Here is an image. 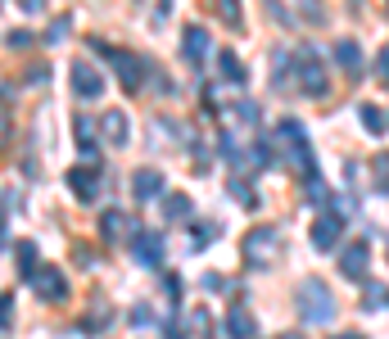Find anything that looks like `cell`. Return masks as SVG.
Wrapping results in <instances>:
<instances>
[{
  "label": "cell",
  "instance_id": "21",
  "mask_svg": "<svg viewBox=\"0 0 389 339\" xmlns=\"http://www.w3.org/2000/svg\"><path fill=\"white\" fill-rule=\"evenodd\" d=\"M72 127H77V150H82V154H87V159L95 163V131H91V118L82 113V118H77Z\"/></svg>",
  "mask_w": 389,
  "mask_h": 339
},
{
  "label": "cell",
  "instance_id": "1",
  "mask_svg": "<svg viewBox=\"0 0 389 339\" xmlns=\"http://www.w3.org/2000/svg\"><path fill=\"white\" fill-rule=\"evenodd\" d=\"M299 317L308 326H326L335 317V299L326 289V281H303L299 285Z\"/></svg>",
  "mask_w": 389,
  "mask_h": 339
},
{
  "label": "cell",
  "instance_id": "25",
  "mask_svg": "<svg viewBox=\"0 0 389 339\" xmlns=\"http://www.w3.org/2000/svg\"><path fill=\"white\" fill-rule=\"evenodd\" d=\"M217 14H222V23L240 28V0H217Z\"/></svg>",
  "mask_w": 389,
  "mask_h": 339
},
{
  "label": "cell",
  "instance_id": "24",
  "mask_svg": "<svg viewBox=\"0 0 389 339\" xmlns=\"http://www.w3.org/2000/svg\"><path fill=\"white\" fill-rule=\"evenodd\" d=\"M68 28H72V18H55L50 28H45V45H59L68 36Z\"/></svg>",
  "mask_w": 389,
  "mask_h": 339
},
{
  "label": "cell",
  "instance_id": "5",
  "mask_svg": "<svg viewBox=\"0 0 389 339\" xmlns=\"http://www.w3.org/2000/svg\"><path fill=\"white\" fill-rule=\"evenodd\" d=\"M28 285L45 299V304H64V299H68V281H64V272H55V267H41Z\"/></svg>",
  "mask_w": 389,
  "mask_h": 339
},
{
  "label": "cell",
  "instance_id": "32",
  "mask_svg": "<svg viewBox=\"0 0 389 339\" xmlns=\"http://www.w3.org/2000/svg\"><path fill=\"white\" fill-rule=\"evenodd\" d=\"M376 77H380L385 87H389V50H380V55H376Z\"/></svg>",
  "mask_w": 389,
  "mask_h": 339
},
{
  "label": "cell",
  "instance_id": "26",
  "mask_svg": "<svg viewBox=\"0 0 389 339\" xmlns=\"http://www.w3.org/2000/svg\"><path fill=\"white\" fill-rule=\"evenodd\" d=\"M209 326H213V317H209V308H194V312H190V330H199V339L209 335Z\"/></svg>",
  "mask_w": 389,
  "mask_h": 339
},
{
  "label": "cell",
  "instance_id": "28",
  "mask_svg": "<svg viewBox=\"0 0 389 339\" xmlns=\"http://www.w3.org/2000/svg\"><path fill=\"white\" fill-rule=\"evenodd\" d=\"M380 304H389L385 285H367V294H362V308H380Z\"/></svg>",
  "mask_w": 389,
  "mask_h": 339
},
{
  "label": "cell",
  "instance_id": "22",
  "mask_svg": "<svg viewBox=\"0 0 389 339\" xmlns=\"http://www.w3.org/2000/svg\"><path fill=\"white\" fill-rule=\"evenodd\" d=\"M226 195L236 199V204H245V209H258V195H253V190H249L240 177H231V181H226Z\"/></svg>",
  "mask_w": 389,
  "mask_h": 339
},
{
  "label": "cell",
  "instance_id": "19",
  "mask_svg": "<svg viewBox=\"0 0 389 339\" xmlns=\"http://www.w3.org/2000/svg\"><path fill=\"white\" fill-rule=\"evenodd\" d=\"M217 77L231 82V87H240V82H245V64H240L231 50H222V55H217Z\"/></svg>",
  "mask_w": 389,
  "mask_h": 339
},
{
  "label": "cell",
  "instance_id": "10",
  "mask_svg": "<svg viewBox=\"0 0 389 339\" xmlns=\"http://www.w3.org/2000/svg\"><path fill=\"white\" fill-rule=\"evenodd\" d=\"M209 32L199 28V23H190L186 32H181V55H186V64H204V59H209Z\"/></svg>",
  "mask_w": 389,
  "mask_h": 339
},
{
  "label": "cell",
  "instance_id": "7",
  "mask_svg": "<svg viewBox=\"0 0 389 339\" xmlns=\"http://www.w3.org/2000/svg\"><path fill=\"white\" fill-rule=\"evenodd\" d=\"M136 231H141V226L131 222L123 209H104V213H100V235L109 240V245H118V240H131Z\"/></svg>",
  "mask_w": 389,
  "mask_h": 339
},
{
  "label": "cell",
  "instance_id": "27",
  "mask_svg": "<svg viewBox=\"0 0 389 339\" xmlns=\"http://www.w3.org/2000/svg\"><path fill=\"white\" fill-rule=\"evenodd\" d=\"M5 45H9V50H28V45H32V32H23V28L5 32Z\"/></svg>",
  "mask_w": 389,
  "mask_h": 339
},
{
  "label": "cell",
  "instance_id": "11",
  "mask_svg": "<svg viewBox=\"0 0 389 339\" xmlns=\"http://www.w3.org/2000/svg\"><path fill=\"white\" fill-rule=\"evenodd\" d=\"M68 190L77 195L82 204H91L95 195H100V177H95V167H68Z\"/></svg>",
  "mask_w": 389,
  "mask_h": 339
},
{
  "label": "cell",
  "instance_id": "3",
  "mask_svg": "<svg viewBox=\"0 0 389 339\" xmlns=\"http://www.w3.org/2000/svg\"><path fill=\"white\" fill-rule=\"evenodd\" d=\"M276 245H281V235H276L272 226H253L240 249H245V262H249V267H267V262H272V253H276Z\"/></svg>",
  "mask_w": 389,
  "mask_h": 339
},
{
  "label": "cell",
  "instance_id": "2",
  "mask_svg": "<svg viewBox=\"0 0 389 339\" xmlns=\"http://www.w3.org/2000/svg\"><path fill=\"white\" fill-rule=\"evenodd\" d=\"M295 82H299V91H308V95H312V100H322V95L331 91V77H326V68H322L308 50L295 55Z\"/></svg>",
  "mask_w": 389,
  "mask_h": 339
},
{
  "label": "cell",
  "instance_id": "18",
  "mask_svg": "<svg viewBox=\"0 0 389 339\" xmlns=\"http://www.w3.org/2000/svg\"><path fill=\"white\" fill-rule=\"evenodd\" d=\"M335 64L349 68V77H362V50H358V41H339L335 45Z\"/></svg>",
  "mask_w": 389,
  "mask_h": 339
},
{
  "label": "cell",
  "instance_id": "14",
  "mask_svg": "<svg viewBox=\"0 0 389 339\" xmlns=\"http://www.w3.org/2000/svg\"><path fill=\"white\" fill-rule=\"evenodd\" d=\"M226 335L231 339H258V321H253L249 308H231L226 312Z\"/></svg>",
  "mask_w": 389,
  "mask_h": 339
},
{
  "label": "cell",
  "instance_id": "15",
  "mask_svg": "<svg viewBox=\"0 0 389 339\" xmlns=\"http://www.w3.org/2000/svg\"><path fill=\"white\" fill-rule=\"evenodd\" d=\"M131 195L136 199H159L163 195V177L154 172V167H141V172L131 177Z\"/></svg>",
  "mask_w": 389,
  "mask_h": 339
},
{
  "label": "cell",
  "instance_id": "33",
  "mask_svg": "<svg viewBox=\"0 0 389 339\" xmlns=\"http://www.w3.org/2000/svg\"><path fill=\"white\" fill-rule=\"evenodd\" d=\"M0 321H5V330L14 326V294H5V304H0Z\"/></svg>",
  "mask_w": 389,
  "mask_h": 339
},
{
  "label": "cell",
  "instance_id": "12",
  "mask_svg": "<svg viewBox=\"0 0 389 339\" xmlns=\"http://www.w3.org/2000/svg\"><path fill=\"white\" fill-rule=\"evenodd\" d=\"M109 59H114V68H118V82H123L127 91H136L141 82H145V64H141L136 55H123V50H114Z\"/></svg>",
  "mask_w": 389,
  "mask_h": 339
},
{
  "label": "cell",
  "instance_id": "39",
  "mask_svg": "<svg viewBox=\"0 0 389 339\" xmlns=\"http://www.w3.org/2000/svg\"><path fill=\"white\" fill-rule=\"evenodd\" d=\"M23 9H32V14H41V9H45V0H23Z\"/></svg>",
  "mask_w": 389,
  "mask_h": 339
},
{
  "label": "cell",
  "instance_id": "37",
  "mask_svg": "<svg viewBox=\"0 0 389 339\" xmlns=\"http://www.w3.org/2000/svg\"><path fill=\"white\" fill-rule=\"evenodd\" d=\"M204 285H209V289H217V294H222V285H226V281H222V276H217V272H209V276H204Z\"/></svg>",
  "mask_w": 389,
  "mask_h": 339
},
{
  "label": "cell",
  "instance_id": "36",
  "mask_svg": "<svg viewBox=\"0 0 389 339\" xmlns=\"http://www.w3.org/2000/svg\"><path fill=\"white\" fill-rule=\"evenodd\" d=\"M240 118H245V123H258V104L245 100V104H240Z\"/></svg>",
  "mask_w": 389,
  "mask_h": 339
},
{
  "label": "cell",
  "instance_id": "23",
  "mask_svg": "<svg viewBox=\"0 0 389 339\" xmlns=\"http://www.w3.org/2000/svg\"><path fill=\"white\" fill-rule=\"evenodd\" d=\"M371 172H376V190H385V195H389V154H376Z\"/></svg>",
  "mask_w": 389,
  "mask_h": 339
},
{
  "label": "cell",
  "instance_id": "38",
  "mask_svg": "<svg viewBox=\"0 0 389 339\" xmlns=\"http://www.w3.org/2000/svg\"><path fill=\"white\" fill-rule=\"evenodd\" d=\"M163 326H168V339H186V330H181L177 321H163Z\"/></svg>",
  "mask_w": 389,
  "mask_h": 339
},
{
  "label": "cell",
  "instance_id": "40",
  "mask_svg": "<svg viewBox=\"0 0 389 339\" xmlns=\"http://www.w3.org/2000/svg\"><path fill=\"white\" fill-rule=\"evenodd\" d=\"M335 339H362V335H335Z\"/></svg>",
  "mask_w": 389,
  "mask_h": 339
},
{
  "label": "cell",
  "instance_id": "17",
  "mask_svg": "<svg viewBox=\"0 0 389 339\" xmlns=\"http://www.w3.org/2000/svg\"><path fill=\"white\" fill-rule=\"evenodd\" d=\"M358 123L367 127L371 136H385V131H389V113L380 104H358Z\"/></svg>",
  "mask_w": 389,
  "mask_h": 339
},
{
  "label": "cell",
  "instance_id": "4",
  "mask_svg": "<svg viewBox=\"0 0 389 339\" xmlns=\"http://www.w3.org/2000/svg\"><path fill=\"white\" fill-rule=\"evenodd\" d=\"M131 253H136L141 267H163V253H168L163 231H136L131 235Z\"/></svg>",
  "mask_w": 389,
  "mask_h": 339
},
{
  "label": "cell",
  "instance_id": "31",
  "mask_svg": "<svg viewBox=\"0 0 389 339\" xmlns=\"http://www.w3.org/2000/svg\"><path fill=\"white\" fill-rule=\"evenodd\" d=\"M303 190H308V199H312V204H326V186H322V177H308V181H303Z\"/></svg>",
  "mask_w": 389,
  "mask_h": 339
},
{
  "label": "cell",
  "instance_id": "30",
  "mask_svg": "<svg viewBox=\"0 0 389 339\" xmlns=\"http://www.w3.org/2000/svg\"><path fill=\"white\" fill-rule=\"evenodd\" d=\"M295 5L303 9V18H312V23H326V9L317 5V0H295Z\"/></svg>",
  "mask_w": 389,
  "mask_h": 339
},
{
  "label": "cell",
  "instance_id": "8",
  "mask_svg": "<svg viewBox=\"0 0 389 339\" xmlns=\"http://www.w3.org/2000/svg\"><path fill=\"white\" fill-rule=\"evenodd\" d=\"M367 267H371V249L362 245V240H354V245L339 249V272H344L349 281H362V276H367Z\"/></svg>",
  "mask_w": 389,
  "mask_h": 339
},
{
  "label": "cell",
  "instance_id": "29",
  "mask_svg": "<svg viewBox=\"0 0 389 339\" xmlns=\"http://www.w3.org/2000/svg\"><path fill=\"white\" fill-rule=\"evenodd\" d=\"M213 235H217V226H190V245H194V249H204Z\"/></svg>",
  "mask_w": 389,
  "mask_h": 339
},
{
  "label": "cell",
  "instance_id": "6",
  "mask_svg": "<svg viewBox=\"0 0 389 339\" xmlns=\"http://www.w3.org/2000/svg\"><path fill=\"white\" fill-rule=\"evenodd\" d=\"M339 235H344V217L322 213L317 222H312V249H317V253H331L339 245Z\"/></svg>",
  "mask_w": 389,
  "mask_h": 339
},
{
  "label": "cell",
  "instance_id": "9",
  "mask_svg": "<svg viewBox=\"0 0 389 339\" xmlns=\"http://www.w3.org/2000/svg\"><path fill=\"white\" fill-rule=\"evenodd\" d=\"M72 91H77L82 100H100V95H104V77H100V68H91L87 59H82V64H72Z\"/></svg>",
  "mask_w": 389,
  "mask_h": 339
},
{
  "label": "cell",
  "instance_id": "34",
  "mask_svg": "<svg viewBox=\"0 0 389 339\" xmlns=\"http://www.w3.org/2000/svg\"><path fill=\"white\" fill-rule=\"evenodd\" d=\"M72 258H77V267H91V262H95V258H91V249H87V245H77V249H72Z\"/></svg>",
  "mask_w": 389,
  "mask_h": 339
},
{
  "label": "cell",
  "instance_id": "35",
  "mask_svg": "<svg viewBox=\"0 0 389 339\" xmlns=\"http://www.w3.org/2000/svg\"><path fill=\"white\" fill-rule=\"evenodd\" d=\"M131 321H136V326H150V308L136 304V308H131Z\"/></svg>",
  "mask_w": 389,
  "mask_h": 339
},
{
  "label": "cell",
  "instance_id": "16",
  "mask_svg": "<svg viewBox=\"0 0 389 339\" xmlns=\"http://www.w3.org/2000/svg\"><path fill=\"white\" fill-rule=\"evenodd\" d=\"M9 253H14V262H18V276H23V281H32V276L41 272V258H36V245H32V240H18V245L9 249Z\"/></svg>",
  "mask_w": 389,
  "mask_h": 339
},
{
  "label": "cell",
  "instance_id": "20",
  "mask_svg": "<svg viewBox=\"0 0 389 339\" xmlns=\"http://www.w3.org/2000/svg\"><path fill=\"white\" fill-rule=\"evenodd\" d=\"M163 222H190V195H163Z\"/></svg>",
  "mask_w": 389,
  "mask_h": 339
},
{
  "label": "cell",
  "instance_id": "13",
  "mask_svg": "<svg viewBox=\"0 0 389 339\" xmlns=\"http://www.w3.org/2000/svg\"><path fill=\"white\" fill-rule=\"evenodd\" d=\"M100 131H104L109 145H127V136H131L127 113H123V109H104V113H100Z\"/></svg>",
  "mask_w": 389,
  "mask_h": 339
}]
</instances>
